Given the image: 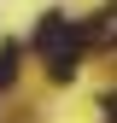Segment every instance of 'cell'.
Returning a JSON list of instances; mask_svg holds the SVG:
<instances>
[{
  "mask_svg": "<svg viewBox=\"0 0 117 123\" xmlns=\"http://www.w3.org/2000/svg\"><path fill=\"white\" fill-rule=\"evenodd\" d=\"M99 111H105V123H117V94H105V100H99Z\"/></svg>",
  "mask_w": 117,
  "mask_h": 123,
  "instance_id": "3",
  "label": "cell"
},
{
  "mask_svg": "<svg viewBox=\"0 0 117 123\" xmlns=\"http://www.w3.org/2000/svg\"><path fill=\"white\" fill-rule=\"evenodd\" d=\"M18 59H23V41H6V47H0V88L18 82Z\"/></svg>",
  "mask_w": 117,
  "mask_h": 123,
  "instance_id": "2",
  "label": "cell"
},
{
  "mask_svg": "<svg viewBox=\"0 0 117 123\" xmlns=\"http://www.w3.org/2000/svg\"><path fill=\"white\" fill-rule=\"evenodd\" d=\"M76 41H82V29H76V24H70V18H64V12H47V18H41V24H35V35H29V47H35V53H47V59H53V53H64V47H76Z\"/></svg>",
  "mask_w": 117,
  "mask_h": 123,
  "instance_id": "1",
  "label": "cell"
}]
</instances>
